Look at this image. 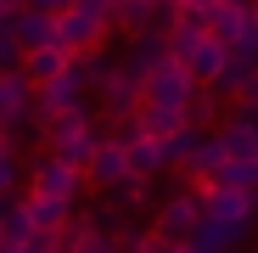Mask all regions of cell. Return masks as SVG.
Segmentation results:
<instances>
[{
    "instance_id": "obj_1",
    "label": "cell",
    "mask_w": 258,
    "mask_h": 253,
    "mask_svg": "<svg viewBox=\"0 0 258 253\" xmlns=\"http://www.w3.org/2000/svg\"><path fill=\"white\" fill-rule=\"evenodd\" d=\"M39 141H45V152H51V158H62L68 169H79V175L90 180V163H96V152H101L107 130H96L90 113H68V118L45 124V130H39Z\"/></svg>"
},
{
    "instance_id": "obj_2",
    "label": "cell",
    "mask_w": 258,
    "mask_h": 253,
    "mask_svg": "<svg viewBox=\"0 0 258 253\" xmlns=\"http://www.w3.org/2000/svg\"><path fill=\"white\" fill-rule=\"evenodd\" d=\"M141 102H146V73H135L129 62H112V68H107V79L96 84V107L107 113V124L135 118V113H141Z\"/></svg>"
},
{
    "instance_id": "obj_3",
    "label": "cell",
    "mask_w": 258,
    "mask_h": 253,
    "mask_svg": "<svg viewBox=\"0 0 258 253\" xmlns=\"http://www.w3.org/2000/svg\"><path fill=\"white\" fill-rule=\"evenodd\" d=\"M191 191L202 197V220L225 225V231H236V236H252V225H258V197L230 191V186H191Z\"/></svg>"
},
{
    "instance_id": "obj_4",
    "label": "cell",
    "mask_w": 258,
    "mask_h": 253,
    "mask_svg": "<svg viewBox=\"0 0 258 253\" xmlns=\"http://www.w3.org/2000/svg\"><path fill=\"white\" fill-rule=\"evenodd\" d=\"M197 90H202V84L191 79V68L168 57L163 68H152V73H146V102H141V107H168V113H185V118H191Z\"/></svg>"
},
{
    "instance_id": "obj_5",
    "label": "cell",
    "mask_w": 258,
    "mask_h": 253,
    "mask_svg": "<svg viewBox=\"0 0 258 253\" xmlns=\"http://www.w3.org/2000/svg\"><path fill=\"white\" fill-rule=\"evenodd\" d=\"M202 225V197L185 186V191H168L157 203V214H152V231L163 242H191V231Z\"/></svg>"
},
{
    "instance_id": "obj_6",
    "label": "cell",
    "mask_w": 258,
    "mask_h": 253,
    "mask_svg": "<svg viewBox=\"0 0 258 253\" xmlns=\"http://www.w3.org/2000/svg\"><path fill=\"white\" fill-rule=\"evenodd\" d=\"M107 34H112V17L73 6V12L56 17V51H68V57H79V51H101V39H107Z\"/></svg>"
},
{
    "instance_id": "obj_7",
    "label": "cell",
    "mask_w": 258,
    "mask_h": 253,
    "mask_svg": "<svg viewBox=\"0 0 258 253\" xmlns=\"http://www.w3.org/2000/svg\"><path fill=\"white\" fill-rule=\"evenodd\" d=\"M34 84H28V73L17 68V73H0V135H23V130H34Z\"/></svg>"
},
{
    "instance_id": "obj_8",
    "label": "cell",
    "mask_w": 258,
    "mask_h": 253,
    "mask_svg": "<svg viewBox=\"0 0 258 253\" xmlns=\"http://www.w3.org/2000/svg\"><path fill=\"white\" fill-rule=\"evenodd\" d=\"M34 197H56V203H84V175L79 169H68L62 158H34Z\"/></svg>"
},
{
    "instance_id": "obj_9",
    "label": "cell",
    "mask_w": 258,
    "mask_h": 253,
    "mask_svg": "<svg viewBox=\"0 0 258 253\" xmlns=\"http://www.w3.org/2000/svg\"><path fill=\"white\" fill-rule=\"evenodd\" d=\"M84 96H90V90H84L79 79H68V73H62L56 84H45V90L34 96V130H45V124H56V118H68V113H90Z\"/></svg>"
},
{
    "instance_id": "obj_10",
    "label": "cell",
    "mask_w": 258,
    "mask_h": 253,
    "mask_svg": "<svg viewBox=\"0 0 258 253\" xmlns=\"http://www.w3.org/2000/svg\"><path fill=\"white\" fill-rule=\"evenodd\" d=\"M219 141H225V152H230L236 163L258 158V107H236V113H225Z\"/></svg>"
},
{
    "instance_id": "obj_11",
    "label": "cell",
    "mask_w": 258,
    "mask_h": 253,
    "mask_svg": "<svg viewBox=\"0 0 258 253\" xmlns=\"http://www.w3.org/2000/svg\"><path fill=\"white\" fill-rule=\"evenodd\" d=\"M180 62L191 68V79H197L202 90H208V84L219 79L225 68H230V45H225V39H213V34H208V39H197V45H191V51H185Z\"/></svg>"
},
{
    "instance_id": "obj_12",
    "label": "cell",
    "mask_w": 258,
    "mask_h": 253,
    "mask_svg": "<svg viewBox=\"0 0 258 253\" xmlns=\"http://www.w3.org/2000/svg\"><path fill=\"white\" fill-rule=\"evenodd\" d=\"M123 180H129V152L107 135L101 152H96V163H90V186H96V191H118Z\"/></svg>"
},
{
    "instance_id": "obj_13",
    "label": "cell",
    "mask_w": 258,
    "mask_h": 253,
    "mask_svg": "<svg viewBox=\"0 0 258 253\" xmlns=\"http://www.w3.org/2000/svg\"><path fill=\"white\" fill-rule=\"evenodd\" d=\"M6 23H12V34L23 39V51H45V45H56V17H45V12H34V6L12 12Z\"/></svg>"
},
{
    "instance_id": "obj_14",
    "label": "cell",
    "mask_w": 258,
    "mask_h": 253,
    "mask_svg": "<svg viewBox=\"0 0 258 253\" xmlns=\"http://www.w3.org/2000/svg\"><path fill=\"white\" fill-rule=\"evenodd\" d=\"M123 62L135 68V73H152V68H163V62H168V34H163V28L129 34V51H123Z\"/></svg>"
},
{
    "instance_id": "obj_15",
    "label": "cell",
    "mask_w": 258,
    "mask_h": 253,
    "mask_svg": "<svg viewBox=\"0 0 258 253\" xmlns=\"http://www.w3.org/2000/svg\"><path fill=\"white\" fill-rule=\"evenodd\" d=\"M68 51H56V45H45V51H28L23 57V73H28V84H34V90H45V84H56L62 73H68Z\"/></svg>"
},
{
    "instance_id": "obj_16",
    "label": "cell",
    "mask_w": 258,
    "mask_h": 253,
    "mask_svg": "<svg viewBox=\"0 0 258 253\" xmlns=\"http://www.w3.org/2000/svg\"><path fill=\"white\" fill-rule=\"evenodd\" d=\"M79 208H84V203H56V197H34V191H28V220H34V231H62V225H73Z\"/></svg>"
},
{
    "instance_id": "obj_17",
    "label": "cell",
    "mask_w": 258,
    "mask_h": 253,
    "mask_svg": "<svg viewBox=\"0 0 258 253\" xmlns=\"http://www.w3.org/2000/svg\"><path fill=\"white\" fill-rule=\"evenodd\" d=\"M168 169H174V163H168V141H135V146H129V175H141V180H157V175H168Z\"/></svg>"
},
{
    "instance_id": "obj_18",
    "label": "cell",
    "mask_w": 258,
    "mask_h": 253,
    "mask_svg": "<svg viewBox=\"0 0 258 253\" xmlns=\"http://www.w3.org/2000/svg\"><path fill=\"white\" fill-rule=\"evenodd\" d=\"M28 236H34L28 197H6V203H0V242H6V247H23Z\"/></svg>"
},
{
    "instance_id": "obj_19",
    "label": "cell",
    "mask_w": 258,
    "mask_h": 253,
    "mask_svg": "<svg viewBox=\"0 0 258 253\" xmlns=\"http://www.w3.org/2000/svg\"><path fill=\"white\" fill-rule=\"evenodd\" d=\"M129 214H135V208H129V203H123L118 191H101V197L90 203V220H96V231H112V236H123L129 225H135Z\"/></svg>"
},
{
    "instance_id": "obj_20",
    "label": "cell",
    "mask_w": 258,
    "mask_h": 253,
    "mask_svg": "<svg viewBox=\"0 0 258 253\" xmlns=\"http://www.w3.org/2000/svg\"><path fill=\"white\" fill-rule=\"evenodd\" d=\"M135 118H141V135H152V141H174V135L191 130V118L185 113H168V107H141Z\"/></svg>"
},
{
    "instance_id": "obj_21",
    "label": "cell",
    "mask_w": 258,
    "mask_h": 253,
    "mask_svg": "<svg viewBox=\"0 0 258 253\" xmlns=\"http://www.w3.org/2000/svg\"><path fill=\"white\" fill-rule=\"evenodd\" d=\"M157 17V0H112V28L129 39V34H146Z\"/></svg>"
},
{
    "instance_id": "obj_22",
    "label": "cell",
    "mask_w": 258,
    "mask_h": 253,
    "mask_svg": "<svg viewBox=\"0 0 258 253\" xmlns=\"http://www.w3.org/2000/svg\"><path fill=\"white\" fill-rule=\"evenodd\" d=\"M252 12H258V6H230V0H225V6H213V12H208V34H213V39H225V45H236Z\"/></svg>"
},
{
    "instance_id": "obj_23",
    "label": "cell",
    "mask_w": 258,
    "mask_h": 253,
    "mask_svg": "<svg viewBox=\"0 0 258 253\" xmlns=\"http://www.w3.org/2000/svg\"><path fill=\"white\" fill-rule=\"evenodd\" d=\"M241 242H247V236H236V231H225V225L202 220V225L191 231V242H185V247H191V253H236Z\"/></svg>"
},
{
    "instance_id": "obj_24",
    "label": "cell",
    "mask_w": 258,
    "mask_h": 253,
    "mask_svg": "<svg viewBox=\"0 0 258 253\" xmlns=\"http://www.w3.org/2000/svg\"><path fill=\"white\" fill-rule=\"evenodd\" d=\"M252 79H258V68H252V62H236V57H230V68H225L219 79H213L208 90L219 96V102H241V90H247Z\"/></svg>"
},
{
    "instance_id": "obj_25",
    "label": "cell",
    "mask_w": 258,
    "mask_h": 253,
    "mask_svg": "<svg viewBox=\"0 0 258 253\" xmlns=\"http://www.w3.org/2000/svg\"><path fill=\"white\" fill-rule=\"evenodd\" d=\"M107 68H112V62H107L101 51H79V57L68 62V79H79V84H84V90H90V96H96V84L107 79Z\"/></svg>"
},
{
    "instance_id": "obj_26",
    "label": "cell",
    "mask_w": 258,
    "mask_h": 253,
    "mask_svg": "<svg viewBox=\"0 0 258 253\" xmlns=\"http://www.w3.org/2000/svg\"><path fill=\"white\" fill-rule=\"evenodd\" d=\"M213 186H230V191H247V197H258V158H247V163H225L219 169V180H213Z\"/></svg>"
},
{
    "instance_id": "obj_27",
    "label": "cell",
    "mask_w": 258,
    "mask_h": 253,
    "mask_svg": "<svg viewBox=\"0 0 258 253\" xmlns=\"http://www.w3.org/2000/svg\"><path fill=\"white\" fill-rule=\"evenodd\" d=\"M225 124V102L213 96V90H197V102H191V130H219Z\"/></svg>"
},
{
    "instance_id": "obj_28",
    "label": "cell",
    "mask_w": 258,
    "mask_h": 253,
    "mask_svg": "<svg viewBox=\"0 0 258 253\" xmlns=\"http://www.w3.org/2000/svg\"><path fill=\"white\" fill-rule=\"evenodd\" d=\"M17 180H23V158H17L12 141H0V203L17 191Z\"/></svg>"
},
{
    "instance_id": "obj_29",
    "label": "cell",
    "mask_w": 258,
    "mask_h": 253,
    "mask_svg": "<svg viewBox=\"0 0 258 253\" xmlns=\"http://www.w3.org/2000/svg\"><path fill=\"white\" fill-rule=\"evenodd\" d=\"M23 57H28V51H23V39L12 34V23H0V73H17Z\"/></svg>"
},
{
    "instance_id": "obj_30",
    "label": "cell",
    "mask_w": 258,
    "mask_h": 253,
    "mask_svg": "<svg viewBox=\"0 0 258 253\" xmlns=\"http://www.w3.org/2000/svg\"><path fill=\"white\" fill-rule=\"evenodd\" d=\"M230 57H236V62H252V68H258V12L247 17V28H241V39L230 45Z\"/></svg>"
},
{
    "instance_id": "obj_31",
    "label": "cell",
    "mask_w": 258,
    "mask_h": 253,
    "mask_svg": "<svg viewBox=\"0 0 258 253\" xmlns=\"http://www.w3.org/2000/svg\"><path fill=\"white\" fill-rule=\"evenodd\" d=\"M118 197H123V203H129V208H135V214H141V208L152 203V180H141V175H129V180L118 186Z\"/></svg>"
},
{
    "instance_id": "obj_32",
    "label": "cell",
    "mask_w": 258,
    "mask_h": 253,
    "mask_svg": "<svg viewBox=\"0 0 258 253\" xmlns=\"http://www.w3.org/2000/svg\"><path fill=\"white\" fill-rule=\"evenodd\" d=\"M73 253H123V247H118V236H112V231H90Z\"/></svg>"
},
{
    "instance_id": "obj_33",
    "label": "cell",
    "mask_w": 258,
    "mask_h": 253,
    "mask_svg": "<svg viewBox=\"0 0 258 253\" xmlns=\"http://www.w3.org/2000/svg\"><path fill=\"white\" fill-rule=\"evenodd\" d=\"M23 253H62V231H34L23 242Z\"/></svg>"
},
{
    "instance_id": "obj_34",
    "label": "cell",
    "mask_w": 258,
    "mask_h": 253,
    "mask_svg": "<svg viewBox=\"0 0 258 253\" xmlns=\"http://www.w3.org/2000/svg\"><path fill=\"white\" fill-rule=\"evenodd\" d=\"M28 6H34V12H45V17H62V12L79 6V0H28Z\"/></svg>"
},
{
    "instance_id": "obj_35",
    "label": "cell",
    "mask_w": 258,
    "mask_h": 253,
    "mask_svg": "<svg viewBox=\"0 0 258 253\" xmlns=\"http://www.w3.org/2000/svg\"><path fill=\"white\" fill-rule=\"evenodd\" d=\"M180 6H185V12H202V17H208L213 6H225V0H180Z\"/></svg>"
},
{
    "instance_id": "obj_36",
    "label": "cell",
    "mask_w": 258,
    "mask_h": 253,
    "mask_svg": "<svg viewBox=\"0 0 258 253\" xmlns=\"http://www.w3.org/2000/svg\"><path fill=\"white\" fill-rule=\"evenodd\" d=\"M84 12H101V17H112V0H79Z\"/></svg>"
},
{
    "instance_id": "obj_37",
    "label": "cell",
    "mask_w": 258,
    "mask_h": 253,
    "mask_svg": "<svg viewBox=\"0 0 258 253\" xmlns=\"http://www.w3.org/2000/svg\"><path fill=\"white\" fill-rule=\"evenodd\" d=\"M152 253H191V247H185V242H163V236H157V247H152Z\"/></svg>"
},
{
    "instance_id": "obj_38",
    "label": "cell",
    "mask_w": 258,
    "mask_h": 253,
    "mask_svg": "<svg viewBox=\"0 0 258 253\" xmlns=\"http://www.w3.org/2000/svg\"><path fill=\"white\" fill-rule=\"evenodd\" d=\"M6 17H12V6H6V0H0V23H6Z\"/></svg>"
},
{
    "instance_id": "obj_39",
    "label": "cell",
    "mask_w": 258,
    "mask_h": 253,
    "mask_svg": "<svg viewBox=\"0 0 258 253\" xmlns=\"http://www.w3.org/2000/svg\"><path fill=\"white\" fill-rule=\"evenodd\" d=\"M6 6H12V12H23V6H28V0H6Z\"/></svg>"
},
{
    "instance_id": "obj_40",
    "label": "cell",
    "mask_w": 258,
    "mask_h": 253,
    "mask_svg": "<svg viewBox=\"0 0 258 253\" xmlns=\"http://www.w3.org/2000/svg\"><path fill=\"white\" fill-rule=\"evenodd\" d=\"M230 6H258V0H230Z\"/></svg>"
},
{
    "instance_id": "obj_41",
    "label": "cell",
    "mask_w": 258,
    "mask_h": 253,
    "mask_svg": "<svg viewBox=\"0 0 258 253\" xmlns=\"http://www.w3.org/2000/svg\"><path fill=\"white\" fill-rule=\"evenodd\" d=\"M0 253H23V247H0Z\"/></svg>"
},
{
    "instance_id": "obj_42",
    "label": "cell",
    "mask_w": 258,
    "mask_h": 253,
    "mask_svg": "<svg viewBox=\"0 0 258 253\" xmlns=\"http://www.w3.org/2000/svg\"><path fill=\"white\" fill-rule=\"evenodd\" d=\"M0 247H6V242H0Z\"/></svg>"
},
{
    "instance_id": "obj_43",
    "label": "cell",
    "mask_w": 258,
    "mask_h": 253,
    "mask_svg": "<svg viewBox=\"0 0 258 253\" xmlns=\"http://www.w3.org/2000/svg\"><path fill=\"white\" fill-rule=\"evenodd\" d=\"M0 141H6V135H0Z\"/></svg>"
}]
</instances>
